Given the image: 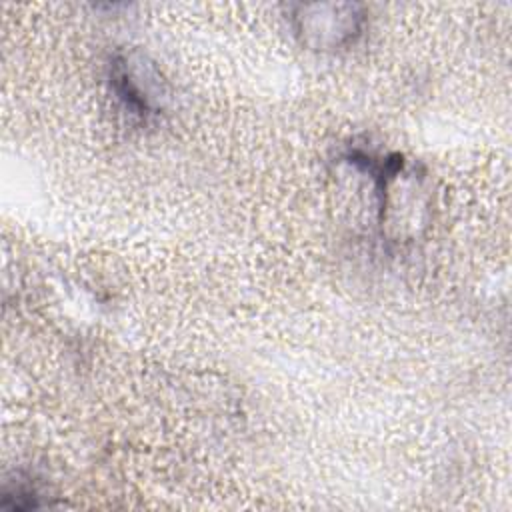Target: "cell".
<instances>
[{"label":"cell","mask_w":512,"mask_h":512,"mask_svg":"<svg viewBox=\"0 0 512 512\" xmlns=\"http://www.w3.org/2000/svg\"><path fill=\"white\" fill-rule=\"evenodd\" d=\"M156 80V78H154ZM154 80L142 82V70L130 58L118 56L110 64V82L120 102L138 116H148L158 110V96L154 94Z\"/></svg>","instance_id":"cell-1"}]
</instances>
